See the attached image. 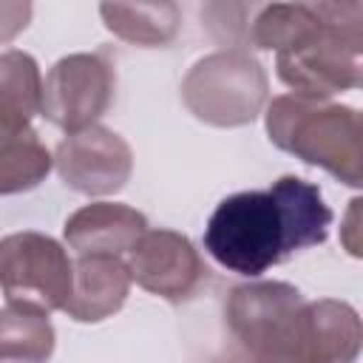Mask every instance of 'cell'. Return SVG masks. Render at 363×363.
Wrapping results in <instances>:
<instances>
[{"label":"cell","instance_id":"obj_6","mask_svg":"<svg viewBox=\"0 0 363 363\" xmlns=\"http://www.w3.org/2000/svg\"><path fill=\"white\" fill-rule=\"evenodd\" d=\"M74 286V264L62 244L43 233H11L0 238V289L9 303L54 312Z\"/></svg>","mask_w":363,"mask_h":363},{"label":"cell","instance_id":"obj_15","mask_svg":"<svg viewBox=\"0 0 363 363\" xmlns=\"http://www.w3.org/2000/svg\"><path fill=\"white\" fill-rule=\"evenodd\" d=\"M54 352V326L45 312L26 306L0 309V363H48Z\"/></svg>","mask_w":363,"mask_h":363},{"label":"cell","instance_id":"obj_5","mask_svg":"<svg viewBox=\"0 0 363 363\" xmlns=\"http://www.w3.org/2000/svg\"><path fill=\"white\" fill-rule=\"evenodd\" d=\"M267 74L261 62L241 48H224L201 57L182 82L187 111L216 128L252 122L267 102Z\"/></svg>","mask_w":363,"mask_h":363},{"label":"cell","instance_id":"obj_13","mask_svg":"<svg viewBox=\"0 0 363 363\" xmlns=\"http://www.w3.org/2000/svg\"><path fill=\"white\" fill-rule=\"evenodd\" d=\"M363 329L357 312L343 301L306 303V363H354Z\"/></svg>","mask_w":363,"mask_h":363},{"label":"cell","instance_id":"obj_8","mask_svg":"<svg viewBox=\"0 0 363 363\" xmlns=\"http://www.w3.org/2000/svg\"><path fill=\"white\" fill-rule=\"evenodd\" d=\"M60 179L85 196H108L125 187L133 170V153L128 142L102 128L91 125L79 133H68L54 153Z\"/></svg>","mask_w":363,"mask_h":363},{"label":"cell","instance_id":"obj_18","mask_svg":"<svg viewBox=\"0 0 363 363\" xmlns=\"http://www.w3.org/2000/svg\"><path fill=\"white\" fill-rule=\"evenodd\" d=\"M357 216H360V199L352 201L346 213V230H343V244L352 255H360V238H357Z\"/></svg>","mask_w":363,"mask_h":363},{"label":"cell","instance_id":"obj_9","mask_svg":"<svg viewBox=\"0 0 363 363\" xmlns=\"http://www.w3.org/2000/svg\"><path fill=\"white\" fill-rule=\"evenodd\" d=\"M128 272L142 289L170 303L193 298L207 278V269L190 238L173 230H145L130 250Z\"/></svg>","mask_w":363,"mask_h":363},{"label":"cell","instance_id":"obj_17","mask_svg":"<svg viewBox=\"0 0 363 363\" xmlns=\"http://www.w3.org/2000/svg\"><path fill=\"white\" fill-rule=\"evenodd\" d=\"M31 20V3H0V43L14 40Z\"/></svg>","mask_w":363,"mask_h":363},{"label":"cell","instance_id":"obj_12","mask_svg":"<svg viewBox=\"0 0 363 363\" xmlns=\"http://www.w3.org/2000/svg\"><path fill=\"white\" fill-rule=\"evenodd\" d=\"M54 159L43 145L31 119L0 102V196H14L37 187Z\"/></svg>","mask_w":363,"mask_h":363},{"label":"cell","instance_id":"obj_16","mask_svg":"<svg viewBox=\"0 0 363 363\" xmlns=\"http://www.w3.org/2000/svg\"><path fill=\"white\" fill-rule=\"evenodd\" d=\"M43 79L31 54L26 51H3L0 54V102L26 119L40 113Z\"/></svg>","mask_w":363,"mask_h":363},{"label":"cell","instance_id":"obj_4","mask_svg":"<svg viewBox=\"0 0 363 363\" xmlns=\"http://www.w3.org/2000/svg\"><path fill=\"white\" fill-rule=\"evenodd\" d=\"M306 303L284 281L235 286L224 303L233 363H306Z\"/></svg>","mask_w":363,"mask_h":363},{"label":"cell","instance_id":"obj_7","mask_svg":"<svg viewBox=\"0 0 363 363\" xmlns=\"http://www.w3.org/2000/svg\"><path fill=\"white\" fill-rule=\"evenodd\" d=\"M116 88L113 65L102 54H68L43 82L40 113L65 133H79L108 111Z\"/></svg>","mask_w":363,"mask_h":363},{"label":"cell","instance_id":"obj_2","mask_svg":"<svg viewBox=\"0 0 363 363\" xmlns=\"http://www.w3.org/2000/svg\"><path fill=\"white\" fill-rule=\"evenodd\" d=\"M278 79L303 99L357 88L363 51L360 3H289L278 43Z\"/></svg>","mask_w":363,"mask_h":363},{"label":"cell","instance_id":"obj_14","mask_svg":"<svg viewBox=\"0 0 363 363\" xmlns=\"http://www.w3.org/2000/svg\"><path fill=\"white\" fill-rule=\"evenodd\" d=\"M99 14L108 31L133 45H164L182 23L176 3H102Z\"/></svg>","mask_w":363,"mask_h":363},{"label":"cell","instance_id":"obj_10","mask_svg":"<svg viewBox=\"0 0 363 363\" xmlns=\"http://www.w3.org/2000/svg\"><path fill=\"white\" fill-rule=\"evenodd\" d=\"M147 230V218L113 201H94L79 207L65 221V241L77 255H116L130 252Z\"/></svg>","mask_w":363,"mask_h":363},{"label":"cell","instance_id":"obj_11","mask_svg":"<svg viewBox=\"0 0 363 363\" xmlns=\"http://www.w3.org/2000/svg\"><path fill=\"white\" fill-rule=\"evenodd\" d=\"M128 289L130 272L116 255H79L74 264V286L62 309L79 323H99L122 309Z\"/></svg>","mask_w":363,"mask_h":363},{"label":"cell","instance_id":"obj_1","mask_svg":"<svg viewBox=\"0 0 363 363\" xmlns=\"http://www.w3.org/2000/svg\"><path fill=\"white\" fill-rule=\"evenodd\" d=\"M332 210L320 190L281 176L269 190L227 196L204 227V250L224 269L255 278L289 255L326 241Z\"/></svg>","mask_w":363,"mask_h":363},{"label":"cell","instance_id":"obj_3","mask_svg":"<svg viewBox=\"0 0 363 363\" xmlns=\"http://www.w3.org/2000/svg\"><path fill=\"white\" fill-rule=\"evenodd\" d=\"M267 133L295 159L323 167L349 187L363 184V119L354 108L284 94L267 108Z\"/></svg>","mask_w":363,"mask_h":363}]
</instances>
